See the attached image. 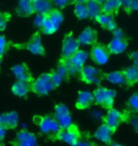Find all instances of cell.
<instances>
[{
  "instance_id": "obj_7",
  "label": "cell",
  "mask_w": 138,
  "mask_h": 146,
  "mask_svg": "<svg viewBox=\"0 0 138 146\" xmlns=\"http://www.w3.org/2000/svg\"><path fill=\"white\" fill-rule=\"evenodd\" d=\"M80 74L81 79L86 84H99L102 79V72L99 69H96V68L90 66H84Z\"/></svg>"
},
{
  "instance_id": "obj_9",
  "label": "cell",
  "mask_w": 138,
  "mask_h": 146,
  "mask_svg": "<svg viewBox=\"0 0 138 146\" xmlns=\"http://www.w3.org/2000/svg\"><path fill=\"white\" fill-rule=\"evenodd\" d=\"M13 143L14 146H36L37 139L34 134H31L28 131L22 130L17 133Z\"/></svg>"
},
{
  "instance_id": "obj_38",
  "label": "cell",
  "mask_w": 138,
  "mask_h": 146,
  "mask_svg": "<svg viewBox=\"0 0 138 146\" xmlns=\"http://www.w3.org/2000/svg\"><path fill=\"white\" fill-rule=\"evenodd\" d=\"M131 58L133 61V66L138 68V52H133L131 54Z\"/></svg>"
},
{
  "instance_id": "obj_32",
  "label": "cell",
  "mask_w": 138,
  "mask_h": 146,
  "mask_svg": "<svg viewBox=\"0 0 138 146\" xmlns=\"http://www.w3.org/2000/svg\"><path fill=\"white\" fill-rule=\"evenodd\" d=\"M55 72L57 73L58 75H60L61 77L63 79V80L65 79L66 76H68V73H67V69H66V68H65V66H64L63 62H61V61L60 65L58 66L57 70H56Z\"/></svg>"
},
{
  "instance_id": "obj_36",
  "label": "cell",
  "mask_w": 138,
  "mask_h": 146,
  "mask_svg": "<svg viewBox=\"0 0 138 146\" xmlns=\"http://www.w3.org/2000/svg\"><path fill=\"white\" fill-rule=\"evenodd\" d=\"M113 34H114V38H116V39H123L124 37V33L122 31V30L120 29H114L113 31Z\"/></svg>"
},
{
  "instance_id": "obj_13",
  "label": "cell",
  "mask_w": 138,
  "mask_h": 146,
  "mask_svg": "<svg viewBox=\"0 0 138 146\" xmlns=\"http://www.w3.org/2000/svg\"><path fill=\"white\" fill-rule=\"evenodd\" d=\"M27 48L32 54L35 55L45 54V48H44L42 44V40H41V36L39 33H36L31 36L27 45Z\"/></svg>"
},
{
  "instance_id": "obj_11",
  "label": "cell",
  "mask_w": 138,
  "mask_h": 146,
  "mask_svg": "<svg viewBox=\"0 0 138 146\" xmlns=\"http://www.w3.org/2000/svg\"><path fill=\"white\" fill-rule=\"evenodd\" d=\"M57 138L60 141L66 142V143L70 144L71 146L75 145L77 142L80 141L79 139V131L77 127L72 126L65 130H61L57 135Z\"/></svg>"
},
{
  "instance_id": "obj_21",
  "label": "cell",
  "mask_w": 138,
  "mask_h": 146,
  "mask_svg": "<svg viewBox=\"0 0 138 146\" xmlns=\"http://www.w3.org/2000/svg\"><path fill=\"white\" fill-rule=\"evenodd\" d=\"M96 21L108 31H113L114 29H116V21H114V15H112V14L101 13L96 18Z\"/></svg>"
},
{
  "instance_id": "obj_37",
  "label": "cell",
  "mask_w": 138,
  "mask_h": 146,
  "mask_svg": "<svg viewBox=\"0 0 138 146\" xmlns=\"http://www.w3.org/2000/svg\"><path fill=\"white\" fill-rule=\"evenodd\" d=\"M44 17L45 15H37V17L35 18L34 20V23L37 27H42V24H43V21H44Z\"/></svg>"
},
{
  "instance_id": "obj_4",
  "label": "cell",
  "mask_w": 138,
  "mask_h": 146,
  "mask_svg": "<svg viewBox=\"0 0 138 146\" xmlns=\"http://www.w3.org/2000/svg\"><path fill=\"white\" fill-rule=\"evenodd\" d=\"M54 117L57 121L61 130L68 129L72 126V117L69 109L63 104H59L55 106Z\"/></svg>"
},
{
  "instance_id": "obj_24",
  "label": "cell",
  "mask_w": 138,
  "mask_h": 146,
  "mask_svg": "<svg viewBox=\"0 0 138 146\" xmlns=\"http://www.w3.org/2000/svg\"><path fill=\"white\" fill-rule=\"evenodd\" d=\"M123 74H124L126 84H133L135 83H138V68L135 66H129L123 70Z\"/></svg>"
},
{
  "instance_id": "obj_27",
  "label": "cell",
  "mask_w": 138,
  "mask_h": 146,
  "mask_svg": "<svg viewBox=\"0 0 138 146\" xmlns=\"http://www.w3.org/2000/svg\"><path fill=\"white\" fill-rule=\"evenodd\" d=\"M75 15L79 19H85L88 16V11L86 7V1H77L74 7Z\"/></svg>"
},
{
  "instance_id": "obj_40",
  "label": "cell",
  "mask_w": 138,
  "mask_h": 146,
  "mask_svg": "<svg viewBox=\"0 0 138 146\" xmlns=\"http://www.w3.org/2000/svg\"><path fill=\"white\" fill-rule=\"evenodd\" d=\"M73 146H92V144H91L89 141H79L77 143Z\"/></svg>"
},
{
  "instance_id": "obj_44",
  "label": "cell",
  "mask_w": 138,
  "mask_h": 146,
  "mask_svg": "<svg viewBox=\"0 0 138 146\" xmlns=\"http://www.w3.org/2000/svg\"><path fill=\"white\" fill-rule=\"evenodd\" d=\"M0 66H1V59H0Z\"/></svg>"
},
{
  "instance_id": "obj_33",
  "label": "cell",
  "mask_w": 138,
  "mask_h": 146,
  "mask_svg": "<svg viewBox=\"0 0 138 146\" xmlns=\"http://www.w3.org/2000/svg\"><path fill=\"white\" fill-rule=\"evenodd\" d=\"M7 48H8L7 40H6L5 36L0 34V59H1V57L5 54L6 50H7Z\"/></svg>"
},
{
  "instance_id": "obj_28",
  "label": "cell",
  "mask_w": 138,
  "mask_h": 146,
  "mask_svg": "<svg viewBox=\"0 0 138 146\" xmlns=\"http://www.w3.org/2000/svg\"><path fill=\"white\" fill-rule=\"evenodd\" d=\"M41 29H42L43 33L45 34H53L54 33H56V31H58L59 28L54 23L51 22V20L48 18V15H45Z\"/></svg>"
},
{
  "instance_id": "obj_12",
  "label": "cell",
  "mask_w": 138,
  "mask_h": 146,
  "mask_svg": "<svg viewBox=\"0 0 138 146\" xmlns=\"http://www.w3.org/2000/svg\"><path fill=\"white\" fill-rule=\"evenodd\" d=\"M13 75L15 76L17 81L27 82V83H31L32 75L29 69L25 64H20V65H15L11 68Z\"/></svg>"
},
{
  "instance_id": "obj_41",
  "label": "cell",
  "mask_w": 138,
  "mask_h": 146,
  "mask_svg": "<svg viewBox=\"0 0 138 146\" xmlns=\"http://www.w3.org/2000/svg\"><path fill=\"white\" fill-rule=\"evenodd\" d=\"M131 11L138 10V0H131Z\"/></svg>"
},
{
  "instance_id": "obj_19",
  "label": "cell",
  "mask_w": 138,
  "mask_h": 146,
  "mask_svg": "<svg viewBox=\"0 0 138 146\" xmlns=\"http://www.w3.org/2000/svg\"><path fill=\"white\" fill-rule=\"evenodd\" d=\"M95 100H94V94L89 91H81L79 93L78 100L76 106L79 109H84L89 107Z\"/></svg>"
},
{
  "instance_id": "obj_31",
  "label": "cell",
  "mask_w": 138,
  "mask_h": 146,
  "mask_svg": "<svg viewBox=\"0 0 138 146\" xmlns=\"http://www.w3.org/2000/svg\"><path fill=\"white\" fill-rule=\"evenodd\" d=\"M10 20V14L0 11V31H4L7 27V23Z\"/></svg>"
},
{
  "instance_id": "obj_25",
  "label": "cell",
  "mask_w": 138,
  "mask_h": 146,
  "mask_svg": "<svg viewBox=\"0 0 138 146\" xmlns=\"http://www.w3.org/2000/svg\"><path fill=\"white\" fill-rule=\"evenodd\" d=\"M120 8H121V1H118V0L102 2V13L114 15V13H116Z\"/></svg>"
},
{
  "instance_id": "obj_39",
  "label": "cell",
  "mask_w": 138,
  "mask_h": 146,
  "mask_svg": "<svg viewBox=\"0 0 138 146\" xmlns=\"http://www.w3.org/2000/svg\"><path fill=\"white\" fill-rule=\"evenodd\" d=\"M6 133H7V128H5L4 126H2L0 124V141H3V139L5 138L6 136Z\"/></svg>"
},
{
  "instance_id": "obj_20",
  "label": "cell",
  "mask_w": 138,
  "mask_h": 146,
  "mask_svg": "<svg viewBox=\"0 0 138 146\" xmlns=\"http://www.w3.org/2000/svg\"><path fill=\"white\" fill-rule=\"evenodd\" d=\"M31 83H27V82H21L16 81L15 83L13 84L11 87V91L15 96L18 97H25L28 95V93L30 91L31 89Z\"/></svg>"
},
{
  "instance_id": "obj_42",
  "label": "cell",
  "mask_w": 138,
  "mask_h": 146,
  "mask_svg": "<svg viewBox=\"0 0 138 146\" xmlns=\"http://www.w3.org/2000/svg\"><path fill=\"white\" fill-rule=\"evenodd\" d=\"M131 123H133V126L134 127V129L138 133V118H133L131 119Z\"/></svg>"
},
{
  "instance_id": "obj_22",
  "label": "cell",
  "mask_w": 138,
  "mask_h": 146,
  "mask_svg": "<svg viewBox=\"0 0 138 146\" xmlns=\"http://www.w3.org/2000/svg\"><path fill=\"white\" fill-rule=\"evenodd\" d=\"M16 13L19 16L22 17H28L30 16L31 14H33L34 10H33V5H32V1L22 0V1L18 2L16 8Z\"/></svg>"
},
{
  "instance_id": "obj_45",
  "label": "cell",
  "mask_w": 138,
  "mask_h": 146,
  "mask_svg": "<svg viewBox=\"0 0 138 146\" xmlns=\"http://www.w3.org/2000/svg\"><path fill=\"white\" fill-rule=\"evenodd\" d=\"M0 146H1V141H0Z\"/></svg>"
},
{
  "instance_id": "obj_17",
  "label": "cell",
  "mask_w": 138,
  "mask_h": 146,
  "mask_svg": "<svg viewBox=\"0 0 138 146\" xmlns=\"http://www.w3.org/2000/svg\"><path fill=\"white\" fill-rule=\"evenodd\" d=\"M78 41L80 43V45H83V46L94 45L96 41V31L93 30L92 28H86L79 35Z\"/></svg>"
},
{
  "instance_id": "obj_34",
  "label": "cell",
  "mask_w": 138,
  "mask_h": 146,
  "mask_svg": "<svg viewBox=\"0 0 138 146\" xmlns=\"http://www.w3.org/2000/svg\"><path fill=\"white\" fill-rule=\"evenodd\" d=\"M51 80H52V83H53L55 88H56V87H58L61 84V82L63 81V79L61 78L60 75H58L56 72H53V73H51Z\"/></svg>"
},
{
  "instance_id": "obj_1",
  "label": "cell",
  "mask_w": 138,
  "mask_h": 146,
  "mask_svg": "<svg viewBox=\"0 0 138 146\" xmlns=\"http://www.w3.org/2000/svg\"><path fill=\"white\" fill-rule=\"evenodd\" d=\"M88 58V53L84 50H79L77 53L66 61H63L64 66L67 69V73L69 75H76L77 73H80L81 69L83 68L84 64Z\"/></svg>"
},
{
  "instance_id": "obj_16",
  "label": "cell",
  "mask_w": 138,
  "mask_h": 146,
  "mask_svg": "<svg viewBox=\"0 0 138 146\" xmlns=\"http://www.w3.org/2000/svg\"><path fill=\"white\" fill-rule=\"evenodd\" d=\"M34 13H38V15H48L53 10V3L46 0H35L32 1Z\"/></svg>"
},
{
  "instance_id": "obj_10",
  "label": "cell",
  "mask_w": 138,
  "mask_h": 146,
  "mask_svg": "<svg viewBox=\"0 0 138 146\" xmlns=\"http://www.w3.org/2000/svg\"><path fill=\"white\" fill-rule=\"evenodd\" d=\"M124 121V115L116 109H109L104 117V123L108 125L114 131L119 126V124Z\"/></svg>"
},
{
  "instance_id": "obj_15",
  "label": "cell",
  "mask_w": 138,
  "mask_h": 146,
  "mask_svg": "<svg viewBox=\"0 0 138 146\" xmlns=\"http://www.w3.org/2000/svg\"><path fill=\"white\" fill-rule=\"evenodd\" d=\"M18 114L16 112H9L0 115V124L2 126H4L5 128H15L18 125Z\"/></svg>"
},
{
  "instance_id": "obj_6",
  "label": "cell",
  "mask_w": 138,
  "mask_h": 146,
  "mask_svg": "<svg viewBox=\"0 0 138 146\" xmlns=\"http://www.w3.org/2000/svg\"><path fill=\"white\" fill-rule=\"evenodd\" d=\"M39 127L41 132L45 135H56L57 136L61 131L55 117L53 116H46L39 119Z\"/></svg>"
},
{
  "instance_id": "obj_5",
  "label": "cell",
  "mask_w": 138,
  "mask_h": 146,
  "mask_svg": "<svg viewBox=\"0 0 138 146\" xmlns=\"http://www.w3.org/2000/svg\"><path fill=\"white\" fill-rule=\"evenodd\" d=\"M80 43L78 41V38H76L72 33L67 34L64 37L63 46H61V59L64 61L70 59L73 55H75L79 51Z\"/></svg>"
},
{
  "instance_id": "obj_26",
  "label": "cell",
  "mask_w": 138,
  "mask_h": 146,
  "mask_svg": "<svg viewBox=\"0 0 138 146\" xmlns=\"http://www.w3.org/2000/svg\"><path fill=\"white\" fill-rule=\"evenodd\" d=\"M104 78L111 84H125L126 80L123 71H113L104 75Z\"/></svg>"
},
{
  "instance_id": "obj_35",
  "label": "cell",
  "mask_w": 138,
  "mask_h": 146,
  "mask_svg": "<svg viewBox=\"0 0 138 146\" xmlns=\"http://www.w3.org/2000/svg\"><path fill=\"white\" fill-rule=\"evenodd\" d=\"M52 3H53V6H56L58 9H63V8H65L70 2L67 1V0H58V1H53Z\"/></svg>"
},
{
  "instance_id": "obj_30",
  "label": "cell",
  "mask_w": 138,
  "mask_h": 146,
  "mask_svg": "<svg viewBox=\"0 0 138 146\" xmlns=\"http://www.w3.org/2000/svg\"><path fill=\"white\" fill-rule=\"evenodd\" d=\"M128 104L131 110L138 112V93H135L133 96H131V98L129 99Z\"/></svg>"
},
{
  "instance_id": "obj_3",
  "label": "cell",
  "mask_w": 138,
  "mask_h": 146,
  "mask_svg": "<svg viewBox=\"0 0 138 146\" xmlns=\"http://www.w3.org/2000/svg\"><path fill=\"white\" fill-rule=\"evenodd\" d=\"M93 94L96 104L107 109L113 108L114 97H116V91L105 88V87H98L94 91Z\"/></svg>"
},
{
  "instance_id": "obj_23",
  "label": "cell",
  "mask_w": 138,
  "mask_h": 146,
  "mask_svg": "<svg viewBox=\"0 0 138 146\" xmlns=\"http://www.w3.org/2000/svg\"><path fill=\"white\" fill-rule=\"evenodd\" d=\"M86 7L88 16L93 19H96L99 14L102 13V1L89 0V1H86Z\"/></svg>"
},
{
  "instance_id": "obj_2",
  "label": "cell",
  "mask_w": 138,
  "mask_h": 146,
  "mask_svg": "<svg viewBox=\"0 0 138 146\" xmlns=\"http://www.w3.org/2000/svg\"><path fill=\"white\" fill-rule=\"evenodd\" d=\"M55 88L51 80V73H45L37 78L31 84V89L39 96H45Z\"/></svg>"
},
{
  "instance_id": "obj_14",
  "label": "cell",
  "mask_w": 138,
  "mask_h": 146,
  "mask_svg": "<svg viewBox=\"0 0 138 146\" xmlns=\"http://www.w3.org/2000/svg\"><path fill=\"white\" fill-rule=\"evenodd\" d=\"M114 131L106 125L105 123H102L100 126L96 129L95 132V138L98 141H100L104 143H111L112 142V136Z\"/></svg>"
},
{
  "instance_id": "obj_29",
  "label": "cell",
  "mask_w": 138,
  "mask_h": 146,
  "mask_svg": "<svg viewBox=\"0 0 138 146\" xmlns=\"http://www.w3.org/2000/svg\"><path fill=\"white\" fill-rule=\"evenodd\" d=\"M48 17L51 20L52 23H54V24L57 26L58 28L60 27V25L63 21V13H61V11L60 10H58V9H53V10L48 14Z\"/></svg>"
},
{
  "instance_id": "obj_8",
  "label": "cell",
  "mask_w": 138,
  "mask_h": 146,
  "mask_svg": "<svg viewBox=\"0 0 138 146\" xmlns=\"http://www.w3.org/2000/svg\"><path fill=\"white\" fill-rule=\"evenodd\" d=\"M110 54L107 46L101 44L95 45L91 49V58L98 65H105L109 60Z\"/></svg>"
},
{
  "instance_id": "obj_18",
  "label": "cell",
  "mask_w": 138,
  "mask_h": 146,
  "mask_svg": "<svg viewBox=\"0 0 138 146\" xmlns=\"http://www.w3.org/2000/svg\"><path fill=\"white\" fill-rule=\"evenodd\" d=\"M127 46H128V42L125 38H123V39H116V38H114V39L108 44L107 48H108V50L110 51V53L119 54V53L124 52L126 49H127Z\"/></svg>"
},
{
  "instance_id": "obj_43",
  "label": "cell",
  "mask_w": 138,
  "mask_h": 146,
  "mask_svg": "<svg viewBox=\"0 0 138 146\" xmlns=\"http://www.w3.org/2000/svg\"><path fill=\"white\" fill-rule=\"evenodd\" d=\"M111 146H121V145H119V144H117V143H112Z\"/></svg>"
}]
</instances>
